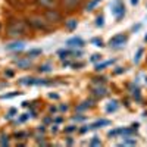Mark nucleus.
Listing matches in <instances>:
<instances>
[{
  "instance_id": "obj_1",
  "label": "nucleus",
  "mask_w": 147,
  "mask_h": 147,
  "mask_svg": "<svg viewBox=\"0 0 147 147\" xmlns=\"http://www.w3.org/2000/svg\"><path fill=\"white\" fill-rule=\"evenodd\" d=\"M7 31L10 35H22L25 34V24L22 21H12L7 27Z\"/></svg>"
},
{
  "instance_id": "obj_12",
  "label": "nucleus",
  "mask_w": 147,
  "mask_h": 147,
  "mask_svg": "<svg viewBox=\"0 0 147 147\" xmlns=\"http://www.w3.org/2000/svg\"><path fill=\"white\" fill-rule=\"evenodd\" d=\"M24 47V43L22 41H18V43H12L9 46H6V49H9V50H13V49H22Z\"/></svg>"
},
{
  "instance_id": "obj_4",
  "label": "nucleus",
  "mask_w": 147,
  "mask_h": 147,
  "mask_svg": "<svg viewBox=\"0 0 147 147\" xmlns=\"http://www.w3.org/2000/svg\"><path fill=\"white\" fill-rule=\"evenodd\" d=\"M46 18H47V21H50V22H57V21H60V13L57 10L49 9L46 12Z\"/></svg>"
},
{
  "instance_id": "obj_9",
  "label": "nucleus",
  "mask_w": 147,
  "mask_h": 147,
  "mask_svg": "<svg viewBox=\"0 0 147 147\" xmlns=\"http://www.w3.org/2000/svg\"><path fill=\"white\" fill-rule=\"evenodd\" d=\"M59 55H60V57H69V56H80L81 55V52H68V50H60L59 52Z\"/></svg>"
},
{
  "instance_id": "obj_19",
  "label": "nucleus",
  "mask_w": 147,
  "mask_h": 147,
  "mask_svg": "<svg viewBox=\"0 0 147 147\" xmlns=\"http://www.w3.org/2000/svg\"><path fill=\"white\" fill-rule=\"evenodd\" d=\"M99 2H100V0H91V2L88 3V6H87V10H91V9H93L97 3H99Z\"/></svg>"
},
{
  "instance_id": "obj_23",
  "label": "nucleus",
  "mask_w": 147,
  "mask_h": 147,
  "mask_svg": "<svg viewBox=\"0 0 147 147\" xmlns=\"http://www.w3.org/2000/svg\"><path fill=\"white\" fill-rule=\"evenodd\" d=\"M41 53V50H38V49H37V50H31V52H28V56H35V55H40Z\"/></svg>"
},
{
  "instance_id": "obj_30",
  "label": "nucleus",
  "mask_w": 147,
  "mask_h": 147,
  "mask_svg": "<svg viewBox=\"0 0 147 147\" xmlns=\"http://www.w3.org/2000/svg\"><path fill=\"white\" fill-rule=\"evenodd\" d=\"M144 41H147V34H146V37H144Z\"/></svg>"
},
{
  "instance_id": "obj_5",
  "label": "nucleus",
  "mask_w": 147,
  "mask_h": 147,
  "mask_svg": "<svg viewBox=\"0 0 147 147\" xmlns=\"http://www.w3.org/2000/svg\"><path fill=\"white\" fill-rule=\"evenodd\" d=\"M28 24L34 28H46V24L41 18H31V19H28Z\"/></svg>"
},
{
  "instance_id": "obj_24",
  "label": "nucleus",
  "mask_w": 147,
  "mask_h": 147,
  "mask_svg": "<svg viewBox=\"0 0 147 147\" xmlns=\"http://www.w3.org/2000/svg\"><path fill=\"white\" fill-rule=\"evenodd\" d=\"M87 107H90V103H88V102H85L84 105L78 106V110H84V109H87Z\"/></svg>"
},
{
  "instance_id": "obj_2",
  "label": "nucleus",
  "mask_w": 147,
  "mask_h": 147,
  "mask_svg": "<svg viewBox=\"0 0 147 147\" xmlns=\"http://www.w3.org/2000/svg\"><path fill=\"white\" fill-rule=\"evenodd\" d=\"M112 13H113V16L119 21L122 16L125 15V6H124V3L119 2V0H118V2H115V3L112 5Z\"/></svg>"
},
{
  "instance_id": "obj_7",
  "label": "nucleus",
  "mask_w": 147,
  "mask_h": 147,
  "mask_svg": "<svg viewBox=\"0 0 147 147\" xmlns=\"http://www.w3.org/2000/svg\"><path fill=\"white\" fill-rule=\"evenodd\" d=\"M66 44H68V46H71V47H82V46H84V41H82L81 38H78V37H75V38L68 40V41H66Z\"/></svg>"
},
{
  "instance_id": "obj_14",
  "label": "nucleus",
  "mask_w": 147,
  "mask_h": 147,
  "mask_svg": "<svg viewBox=\"0 0 147 147\" xmlns=\"http://www.w3.org/2000/svg\"><path fill=\"white\" fill-rule=\"evenodd\" d=\"M136 144H137L136 138H128V140H124L119 146H136Z\"/></svg>"
},
{
  "instance_id": "obj_26",
  "label": "nucleus",
  "mask_w": 147,
  "mask_h": 147,
  "mask_svg": "<svg viewBox=\"0 0 147 147\" xmlns=\"http://www.w3.org/2000/svg\"><path fill=\"white\" fill-rule=\"evenodd\" d=\"M140 28H141V24H138V25H134V27H132V32H136V31H138Z\"/></svg>"
},
{
  "instance_id": "obj_28",
  "label": "nucleus",
  "mask_w": 147,
  "mask_h": 147,
  "mask_svg": "<svg viewBox=\"0 0 147 147\" xmlns=\"http://www.w3.org/2000/svg\"><path fill=\"white\" fill-rule=\"evenodd\" d=\"M40 71H49V66H41Z\"/></svg>"
},
{
  "instance_id": "obj_13",
  "label": "nucleus",
  "mask_w": 147,
  "mask_h": 147,
  "mask_svg": "<svg viewBox=\"0 0 147 147\" xmlns=\"http://www.w3.org/2000/svg\"><path fill=\"white\" fill-rule=\"evenodd\" d=\"M41 6H46V7H50L55 5V0H37Z\"/></svg>"
},
{
  "instance_id": "obj_10",
  "label": "nucleus",
  "mask_w": 147,
  "mask_h": 147,
  "mask_svg": "<svg viewBox=\"0 0 147 147\" xmlns=\"http://www.w3.org/2000/svg\"><path fill=\"white\" fill-rule=\"evenodd\" d=\"M113 62H115V60L112 59V60H106V62H103V63H99V65H96V71H102V69H105L106 66L112 65Z\"/></svg>"
},
{
  "instance_id": "obj_27",
  "label": "nucleus",
  "mask_w": 147,
  "mask_h": 147,
  "mask_svg": "<svg viewBox=\"0 0 147 147\" xmlns=\"http://www.w3.org/2000/svg\"><path fill=\"white\" fill-rule=\"evenodd\" d=\"M19 66H28V62H18Z\"/></svg>"
},
{
  "instance_id": "obj_18",
  "label": "nucleus",
  "mask_w": 147,
  "mask_h": 147,
  "mask_svg": "<svg viewBox=\"0 0 147 147\" xmlns=\"http://www.w3.org/2000/svg\"><path fill=\"white\" fill-rule=\"evenodd\" d=\"M91 146H100L102 144V141H100V138L99 137H93V140H91V143H90Z\"/></svg>"
},
{
  "instance_id": "obj_22",
  "label": "nucleus",
  "mask_w": 147,
  "mask_h": 147,
  "mask_svg": "<svg viewBox=\"0 0 147 147\" xmlns=\"http://www.w3.org/2000/svg\"><path fill=\"white\" fill-rule=\"evenodd\" d=\"M96 25H97V27H102V25H103V16H99V18H97Z\"/></svg>"
},
{
  "instance_id": "obj_15",
  "label": "nucleus",
  "mask_w": 147,
  "mask_h": 147,
  "mask_svg": "<svg viewBox=\"0 0 147 147\" xmlns=\"http://www.w3.org/2000/svg\"><path fill=\"white\" fill-rule=\"evenodd\" d=\"M118 109V102H110V105L106 107V110H107V112H115V110Z\"/></svg>"
},
{
  "instance_id": "obj_6",
  "label": "nucleus",
  "mask_w": 147,
  "mask_h": 147,
  "mask_svg": "<svg viewBox=\"0 0 147 147\" xmlns=\"http://www.w3.org/2000/svg\"><path fill=\"white\" fill-rule=\"evenodd\" d=\"M63 6L66 7V9H69V10H72L74 7H77L80 3H81V0H63Z\"/></svg>"
},
{
  "instance_id": "obj_16",
  "label": "nucleus",
  "mask_w": 147,
  "mask_h": 147,
  "mask_svg": "<svg viewBox=\"0 0 147 147\" xmlns=\"http://www.w3.org/2000/svg\"><path fill=\"white\" fill-rule=\"evenodd\" d=\"M141 55H143V47H140V49H138V52H137V55L134 56V62H136V63H138V62H140Z\"/></svg>"
},
{
  "instance_id": "obj_17",
  "label": "nucleus",
  "mask_w": 147,
  "mask_h": 147,
  "mask_svg": "<svg viewBox=\"0 0 147 147\" xmlns=\"http://www.w3.org/2000/svg\"><path fill=\"white\" fill-rule=\"evenodd\" d=\"M66 27H68L69 30H74V28L77 27V21H75V19H69L68 24H66Z\"/></svg>"
},
{
  "instance_id": "obj_25",
  "label": "nucleus",
  "mask_w": 147,
  "mask_h": 147,
  "mask_svg": "<svg viewBox=\"0 0 147 147\" xmlns=\"http://www.w3.org/2000/svg\"><path fill=\"white\" fill-rule=\"evenodd\" d=\"M93 43H94L96 46H99V47H102V46H103V44H102V40H99V38H94V40H93Z\"/></svg>"
},
{
  "instance_id": "obj_29",
  "label": "nucleus",
  "mask_w": 147,
  "mask_h": 147,
  "mask_svg": "<svg viewBox=\"0 0 147 147\" xmlns=\"http://www.w3.org/2000/svg\"><path fill=\"white\" fill-rule=\"evenodd\" d=\"M131 3H132V5H137V3H138V0H131Z\"/></svg>"
},
{
  "instance_id": "obj_3",
  "label": "nucleus",
  "mask_w": 147,
  "mask_h": 147,
  "mask_svg": "<svg viewBox=\"0 0 147 147\" xmlns=\"http://www.w3.org/2000/svg\"><path fill=\"white\" fill-rule=\"evenodd\" d=\"M124 43H127V35H124V34H116V35H113L112 38L109 40V44L112 46V47L122 46Z\"/></svg>"
},
{
  "instance_id": "obj_20",
  "label": "nucleus",
  "mask_w": 147,
  "mask_h": 147,
  "mask_svg": "<svg viewBox=\"0 0 147 147\" xmlns=\"http://www.w3.org/2000/svg\"><path fill=\"white\" fill-rule=\"evenodd\" d=\"M0 144H2V146H7V144H9V140H7V137H6V136H2V140H0Z\"/></svg>"
},
{
  "instance_id": "obj_21",
  "label": "nucleus",
  "mask_w": 147,
  "mask_h": 147,
  "mask_svg": "<svg viewBox=\"0 0 147 147\" xmlns=\"http://www.w3.org/2000/svg\"><path fill=\"white\" fill-rule=\"evenodd\" d=\"M99 59H102V55H93L90 60H91V62H97Z\"/></svg>"
},
{
  "instance_id": "obj_11",
  "label": "nucleus",
  "mask_w": 147,
  "mask_h": 147,
  "mask_svg": "<svg viewBox=\"0 0 147 147\" xmlns=\"http://www.w3.org/2000/svg\"><path fill=\"white\" fill-rule=\"evenodd\" d=\"M93 93H94L97 97H103V96H106V94H107V91H106V88H105V87H102V88H100V87H97V88H94V91H93Z\"/></svg>"
},
{
  "instance_id": "obj_8",
  "label": "nucleus",
  "mask_w": 147,
  "mask_h": 147,
  "mask_svg": "<svg viewBox=\"0 0 147 147\" xmlns=\"http://www.w3.org/2000/svg\"><path fill=\"white\" fill-rule=\"evenodd\" d=\"M110 122L107 121V119H102V121H97V122H94V124H91L90 127H88V129H94V128H100V127H103V125H109Z\"/></svg>"
}]
</instances>
